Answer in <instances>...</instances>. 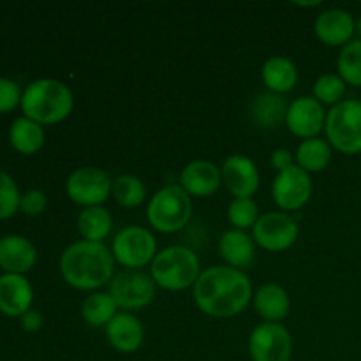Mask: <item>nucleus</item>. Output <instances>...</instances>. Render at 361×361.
Wrapping results in <instances>:
<instances>
[{
	"mask_svg": "<svg viewBox=\"0 0 361 361\" xmlns=\"http://www.w3.org/2000/svg\"><path fill=\"white\" fill-rule=\"evenodd\" d=\"M252 286L242 270L231 267H212L194 284V302L207 316L235 317L249 307Z\"/></svg>",
	"mask_w": 361,
	"mask_h": 361,
	"instance_id": "nucleus-1",
	"label": "nucleus"
},
{
	"mask_svg": "<svg viewBox=\"0 0 361 361\" xmlns=\"http://www.w3.org/2000/svg\"><path fill=\"white\" fill-rule=\"evenodd\" d=\"M63 281L80 291H94L108 284L115 271V257L104 243L76 242L60 257Z\"/></svg>",
	"mask_w": 361,
	"mask_h": 361,
	"instance_id": "nucleus-2",
	"label": "nucleus"
},
{
	"mask_svg": "<svg viewBox=\"0 0 361 361\" xmlns=\"http://www.w3.org/2000/svg\"><path fill=\"white\" fill-rule=\"evenodd\" d=\"M74 95L66 83L51 78L35 80L21 95V109L25 116L41 126L59 123L71 115Z\"/></svg>",
	"mask_w": 361,
	"mask_h": 361,
	"instance_id": "nucleus-3",
	"label": "nucleus"
},
{
	"mask_svg": "<svg viewBox=\"0 0 361 361\" xmlns=\"http://www.w3.org/2000/svg\"><path fill=\"white\" fill-rule=\"evenodd\" d=\"M200 259L187 247L173 245L161 250L152 261V279L168 291H182L200 279Z\"/></svg>",
	"mask_w": 361,
	"mask_h": 361,
	"instance_id": "nucleus-4",
	"label": "nucleus"
},
{
	"mask_svg": "<svg viewBox=\"0 0 361 361\" xmlns=\"http://www.w3.org/2000/svg\"><path fill=\"white\" fill-rule=\"evenodd\" d=\"M192 215V201L182 185H166L154 194L147 208L148 222L161 233L182 231Z\"/></svg>",
	"mask_w": 361,
	"mask_h": 361,
	"instance_id": "nucleus-5",
	"label": "nucleus"
},
{
	"mask_svg": "<svg viewBox=\"0 0 361 361\" xmlns=\"http://www.w3.org/2000/svg\"><path fill=\"white\" fill-rule=\"evenodd\" d=\"M326 137L341 154L355 155L361 152V101L345 99L326 113Z\"/></svg>",
	"mask_w": 361,
	"mask_h": 361,
	"instance_id": "nucleus-6",
	"label": "nucleus"
},
{
	"mask_svg": "<svg viewBox=\"0 0 361 361\" xmlns=\"http://www.w3.org/2000/svg\"><path fill=\"white\" fill-rule=\"evenodd\" d=\"M111 252L122 267L137 270L155 259L157 242L148 229L140 228V226H129L115 236Z\"/></svg>",
	"mask_w": 361,
	"mask_h": 361,
	"instance_id": "nucleus-7",
	"label": "nucleus"
},
{
	"mask_svg": "<svg viewBox=\"0 0 361 361\" xmlns=\"http://www.w3.org/2000/svg\"><path fill=\"white\" fill-rule=\"evenodd\" d=\"M113 189V182L108 173L101 168L87 166L71 173L67 178L66 190L67 196L76 204L85 208L101 207L109 197Z\"/></svg>",
	"mask_w": 361,
	"mask_h": 361,
	"instance_id": "nucleus-8",
	"label": "nucleus"
},
{
	"mask_svg": "<svg viewBox=\"0 0 361 361\" xmlns=\"http://www.w3.org/2000/svg\"><path fill=\"white\" fill-rule=\"evenodd\" d=\"M109 295L116 307L126 310L143 309L150 305L155 296V282L152 275L141 270H127L111 281Z\"/></svg>",
	"mask_w": 361,
	"mask_h": 361,
	"instance_id": "nucleus-9",
	"label": "nucleus"
},
{
	"mask_svg": "<svg viewBox=\"0 0 361 361\" xmlns=\"http://www.w3.org/2000/svg\"><path fill=\"white\" fill-rule=\"evenodd\" d=\"M252 361H289L293 355L291 334L279 323H263L256 326L249 338Z\"/></svg>",
	"mask_w": 361,
	"mask_h": 361,
	"instance_id": "nucleus-10",
	"label": "nucleus"
},
{
	"mask_svg": "<svg viewBox=\"0 0 361 361\" xmlns=\"http://www.w3.org/2000/svg\"><path fill=\"white\" fill-rule=\"evenodd\" d=\"M254 242L264 250L281 252L289 249L298 238V224L295 219L281 212H270L257 219L254 226Z\"/></svg>",
	"mask_w": 361,
	"mask_h": 361,
	"instance_id": "nucleus-11",
	"label": "nucleus"
},
{
	"mask_svg": "<svg viewBox=\"0 0 361 361\" xmlns=\"http://www.w3.org/2000/svg\"><path fill=\"white\" fill-rule=\"evenodd\" d=\"M271 196H274L275 204L282 210H300L309 203L312 196V178L300 166H293L275 176Z\"/></svg>",
	"mask_w": 361,
	"mask_h": 361,
	"instance_id": "nucleus-12",
	"label": "nucleus"
},
{
	"mask_svg": "<svg viewBox=\"0 0 361 361\" xmlns=\"http://www.w3.org/2000/svg\"><path fill=\"white\" fill-rule=\"evenodd\" d=\"M286 123L295 136L303 137V140H312L324 129L326 111L317 99L298 97L289 106Z\"/></svg>",
	"mask_w": 361,
	"mask_h": 361,
	"instance_id": "nucleus-13",
	"label": "nucleus"
},
{
	"mask_svg": "<svg viewBox=\"0 0 361 361\" xmlns=\"http://www.w3.org/2000/svg\"><path fill=\"white\" fill-rule=\"evenodd\" d=\"M222 180L235 197H250L259 189V171L252 159L245 155H231L221 168Z\"/></svg>",
	"mask_w": 361,
	"mask_h": 361,
	"instance_id": "nucleus-14",
	"label": "nucleus"
},
{
	"mask_svg": "<svg viewBox=\"0 0 361 361\" xmlns=\"http://www.w3.org/2000/svg\"><path fill=\"white\" fill-rule=\"evenodd\" d=\"M317 39L326 46H342L353 41L356 32V21L344 9H328L317 16L314 23Z\"/></svg>",
	"mask_w": 361,
	"mask_h": 361,
	"instance_id": "nucleus-15",
	"label": "nucleus"
},
{
	"mask_svg": "<svg viewBox=\"0 0 361 361\" xmlns=\"http://www.w3.org/2000/svg\"><path fill=\"white\" fill-rule=\"evenodd\" d=\"M34 291L23 275L4 274L0 277V312L9 317H21L30 310Z\"/></svg>",
	"mask_w": 361,
	"mask_h": 361,
	"instance_id": "nucleus-16",
	"label": "nucleus"
},
{
	"mask_svg": "<svg viewBox=\"0 0 361 361\" xmlns=\"http://www.w3.org/2000/svg\"><path fill=\"white\" fill-rule=\"evenodd\" d=\"M180 183L189 196L207 197L217 192L222 183V173L214 162L192 161L183 168Z\"/></svg>",
	"mask_w": 361,
	"mask_h": 361,
	"instance_id": "nucleus-17",
	"label": "nucleus"
},
{
	"mask_svg": "<svg viewBox=\"0 0 361 361\" xmlns=\"http://www.w3.org/2000/svg\"><path fill=\"white\" fill-rule=\"evenodd\" d=\"M37 261L34 243L20 235H7L0 238V268L6 274L23 275Z\"/></svg>",
	"mask_w": 361,
	"mask_h": 361,
	"instance_id": "nucleus-18",
	"label": "nucleus"
},
{
	"mask_svg": "<svg viewBox=\"0 0 361 361\" xmlns=\"http://www.w3.org/2000/svg\"><path fill=\"white\" fill-rule=\"evenodd\" d=\"M106 337L118 353H136L143 344V324L133 314H116L106 326Z\"/></svg>",
	"mask_w": 361,
	"mask_h": 361,
	"instance_id": "nucleus-19",
	"label": "nucleus"
},
{
	"mask_svg": "<svg viewBox=\"0 0 361 361\" xmlns=\"http://www.w3.org/2000/svg\"><path fill=\"white\" fill-rule=\"evenodd\" d=\"M219 252L222 259L231 268H247L252 264L256 249H254V240L240 229H229L219 240Z\"/></svg>",
	"mask_w": 361,
	"mask_h": 361,
	"instance_id": "nucleus-20",
	"label": "nucleus"
},
{
	"mask_svg": "<svg viewBox=\"0 0 361 361\" xmlns=\"http://www.w3.org/2000/svg\"><path fill=\"white\" fill-rule=\"evenodd\" d=\"M289 106L284 97L275 92H263L257 95L250 104V116L254 123L261 129H277L282 122H286Z\"/></svg>",
	"mask_w": 361,
	"mask_h": 361,
	"instance_id": "nucleus-21",
	"label": "nucleus"
},
{
	"mask_svg": "<svg viewBox=\"0 0 361 361\" xmlns=\"http://www.w3.org/2000/svg\"><path fill=\"white\" fill-rule=\"evenodd\" d=\"M254 307L264 323H279L288 316L291 302H289L288 293L281 286L268 282L261 286L254 295Z\"/></svg>",
	"mask_w": 361,
	"mask_h": 361,
	"instance_id": "nucleus-22",
	"label": "nucleus"
},
{
	"mask_svg": "<svg viewBox=\"0 0 361 361\" xmlns=\"http://www.w3.org/2000/svg\"><path fill=\"white\" fill-rule=\"evenodd\" d=\"M261 78L268 90L282 95L286 92H291L298 83V69H296L295 62L286 56H271L263 63Z\"/></svg>",
	"mask_w": 361,
	"mask_h": 361,
	"instance_id": "nucleus-23",
	"label": "nucleus"
},
{
	"mask_svg": "<svg viewBox=\"0 0 361 361\" xmlns=\"http://www.w3.org/2000/svg\"><path fill=\"white\" fill-rule=\"evenodd\" d=\"M9 140L14 150L23 155H32L41 150L44 145V130H42L41 123L34 122L27 116H20L11 126Z\"/></svg>",
	"mask_w": 361,
	"mask_h": 361,
	"instance_id": "nucleus-24",
	"label": "nucleus"
},
{
	"mask_svg": "<svg viewBox=\"0 0 361 361\" xmlns=\"http://www.w3.org/2000/svg\"><path fill=\"white\" fill-rule=\"evenodd\" d=\"M111 214L102 207L85 208L78 215V231L87 242L102 243V240L111 233Z\"/></svg>",
	"mask_w": 361,
	"mask_h": 361,
	"instance_id": "nucleus-25",
	"label": "nucleus"
},
{
	"mask_svg": "<svg viewBox=\"0 0 361 361\" xmlns=\"http://www.w3.org/2000/svg\"><path fill=\"white\" fill-rule=\"evenodd\" d=\"M331 161V148L326 141L319 140V137H312V140H305L300 143L298 150H296V162L303 171L317 173L323 171Z\"/></svg>",
	"mask_w": 361,
	"mask_h": 361,
	"instance_id": "nucleus-26",
	"label": "nucleus"
},
{
	"mask_svg": "<svg viewBox=\"0 0 361 361\" xmlns=\"http://www.w3.org/2000/svg\"><path fill=\"white\" fill-rule=\"evenodd\" d=\"M116 303L108 293H94L87 296L81 305V316L90 326H108L116 316Z\"/></svg>",
	"mask_w": 361,
	"mask_h": 361,
	"instance_id": "nucleus-27",
	"label": "nucleus"
},
{
	"mask_svg": "<svg viewBox=\"0 0 361 361\" xmlns=\"http://www.w3.org/2000/svg\"><path fill=\"white\" fill-rule=\"evenodd\" d=\"M113 197L123 208H136L147 197V187L137 176L120 175L113 180Z\"/></svg>",
	"mask_w": 361,
	"mask_h": 361,
	"instance_id": "nucleus-28",
	"label": "nucleus"
},
{
	"mask_svg": "<svg viewBox=\"0 0 361 361\" xmlns=\"http://www.w3.org/2000/svg\"><path fill=\"white\" fill-rule=\"evenodd\" d=\"M338 76L345 81V85L361 87V41H351L342 48L337 60Z\"/></svg>",
	"mask_w": 361,
	"mask_h": 361,
	"instance_id": "nucleus-29",
	"label": "nucleus"
},
{
	"mask_svg": "<svg viewBox=\"0 0 361 361\" xmlns=\"http://www.w3.org/2000/svg\"><path fill=\"white\" fill-rule=\"evenodd\" d=\"M228 219L233 229L245 231V229L256 226L257 219H259V210L250 197H235L228 208Z\"/></svg>",
	"mask_w": 361,
	"mask_h": 361,
	"instance_id": "nucleus-30",
	"label": "nucleus"
},
{
	"mask_svg": "<svg viewBox=\"0 0 361 361\" xmlns=\"http://www.w3.org/2000/svg\"><path fill=\"white\" fill-rule=\"evenodd\" d=\"M344 95L345 81L338 74H323L314 83V99H317L321 104L337 106L344 101Z\"/></svg>",
	"mask_w": 361,
	"mask_h": 361,
	"instance_id": "nucleus-31",
	"label": "nucleus"
},
{
	"mask_svg": "<svg viewBox=\"0 0 361 361\" xmlns=\"http://www.w3.org/2000/svg\"><path fill=\"white\" fill-rule=\"evenodd\" d=\"M21 194L13 176L0 171V221L13 217L20 208Z\"/></svg>",
	"mask_w": 361,
	"mask_h": 361,
	"instance_id": "nucleus-32",
	"label": "nucleus"
},
{
	"mask_svg": "<svg viewBox=\"0 0 361 361\" xmlns=\"http://www.w3.org/2000/svg\"><path fill=\"white\" fill-rule=\"evenodd\" d=\"M21 90L16 81L0 76V113L13 111L18 104H21Z\"/></svg>",
	"mask_w": 361,
	"mask_h": 361,
	"instance_id": "nucleus-33",
	"label": "nucleus"
},
{
	"mask_svg": "<svg viewBox=\"0 0 361 361\" xmlns=\"http://www.w3.org/2000/svg\"><path fill=\"white\" fill-rule=\"evenodd\" d=\"M46 204H48V200H46V194L42 190L30 189L25 194H21L20 200V210L23 212L25 215H30V217H37L42 212L46 210Z\"/></svg>",
	"mask_w": 361,
	"mask_h": 361,
	"instance_id": "nucleus-34",
	"label": "nucleus"
},
{
	"mask_svg": "<svg viewBox=\"0 0 361 361\" xmlns=\"http://www.w3.org/2000/svg\"><path fill=\"white\" fill-rule=\"evenodd\" d=\"M271 166H274L279 173H282L295 166V159H293V154L289 150H286V148H277V150L271 154Z\"/></svg>",
	"mask_w": 361,
	"mask_h": 361,
	"instance_id": "nucleus-35",
	"label": "nucleus"
},
{
	"mask_svg": "<svg viewBox=\"0 0 361 361\" xmlns=\"http://www.w3.org/2000/svg\"><path fill=\"white\" fill-rule=\"evenodd\" d=\"M20 319H21V328H23L25 331H30V334L41 330L42 323H44L41 312H37V310H32V309L27 310V312H25Z\"/></svg>",
	"mask_w": 361,
	"mask_h": 361,
	"instance_id": "nucleus-36",
	"label": "nucleus"
},
{
	"mask_svg": "<svg viewBox=\"0 0 361 361\" xmlns=\"http://www.w3.org/2000/svg\"><path fill=\"white\" fill-rule=\"evenodd\" d=\"M356 34L360 35V41H361V16L358 18V21H356Z\"/></svg>",
	"mask_w": 361,
	"mask_h": 361,
	"instance_id": "nucleus-37",
	"label": "nucleus"
}]
</instances>
